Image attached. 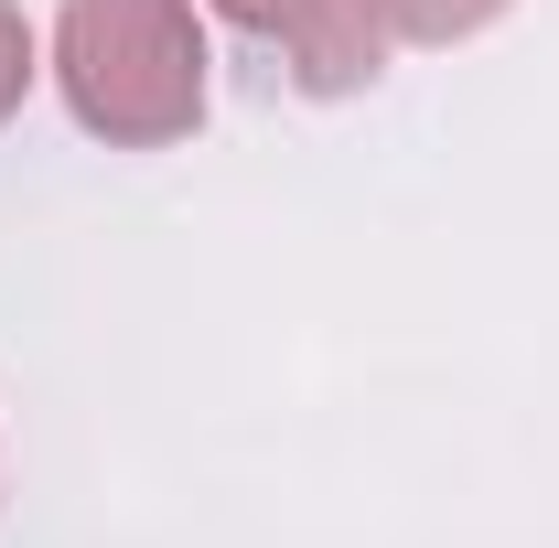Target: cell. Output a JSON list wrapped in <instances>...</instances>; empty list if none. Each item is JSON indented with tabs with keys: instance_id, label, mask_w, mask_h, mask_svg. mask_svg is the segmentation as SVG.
<instances>
[{
	"instance_id": "6da1fadb",
	"label": "cell",
	"mask_w": 559,
	"mask_h": 548,
	"mask_svg": "<svg viewBox=\"0 0 559 548\" xmlns=\"http://www.w3.org/2000/svg\"><path fill=\"white\" fill-rule=\"evenodd\" d=\"M55 75H66L75 130H97L108 151L183 140L205 119V33H194V0H66Z\"/></svg>"
},
{
	"instance_id": "7a4b0ae2",
	"label": "cell",
	"mask_w": 559,
	"mask_h": 548,
	"mask_svg": "<svg viewBox=\"0 0 559 548\" xmlns=\"http://www.w3.org/2000/svg\"><path fill=\"white\" fill-rule=\"evenodd\" d=\"M248 44H270L301 97H355L388 75V11L377 0H215Z\"/></svg>"
},
{
	"instance_id": "3957f363",
	"label": "cell",
	"mask_w": 559,
	"mask_h": 548,
	"mask_svg": "<svg viewBox=\"0 0 559 548\" xmlns=\"http://www.w3.org/2000/svg\"><path fill=\"white\" fill-rule=\"evenodd\" d=\"M377 11H388L399 44H463V33H485L506 0H377Z\"/></svg>"
},
{
	"instance_id": "277c9868",
	"label": "cell",
	"mask_w": 559,
	"mask_h": 548,
	"mask_svg": "<svg viewBox=\"0 0 559 548\" xmlns=\"http://www.w3.org/2000/svg\"><path fill=\"white\" fill-rule=\"evenodd\" d=\"M22 97H33V22L0 0V119H11Z\"/></svg>"
}]
</instances>
